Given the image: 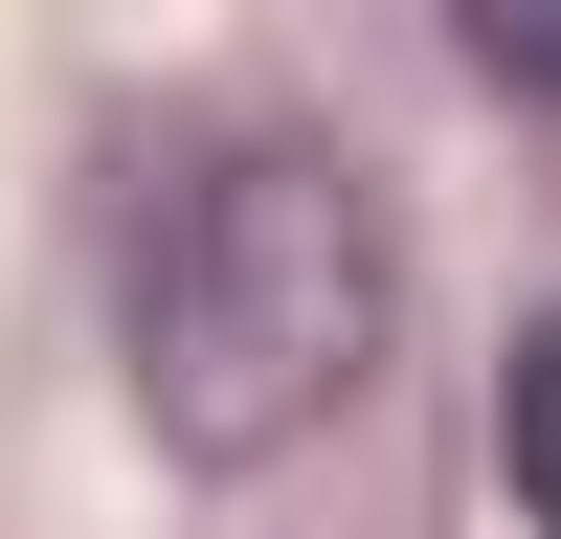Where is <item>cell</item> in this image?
<instances>
[{"label": "cell", "mask_w": 561, "mask_h": 539, "mask_svg": "<svg viewBox=\"0 0 561 539\" xmlns=\"http://www.w3.org/2000/svg\"><path fill=\"white\" fill-rule=\"evenodd\" d=\"M382 180L337 135H203L135 225V427L180 472H270L293 427H337L382 359Z\"/></svg>", "instance_id": "1"}, {"label": "cell", "mask_w": 561, "mask_h": 539, "mask_svg": "<svg viewBox=\"0 0 561 539\" xmlns=\"http://www.w3.org/2000/svg\"><path fill=\"white\" fill-rule=\"evenodd\" d=\"M494 472H517V517L561 539V314H517V359H494Z\"/></svg>", "instance_id": "2"}, {"label": "cell", "mask_w": 561, "mask_h": 539, "mask_svg": "<svg viewBox=\"0 0 561 539\" xmlns=\"http://www.w3.org/2000/svg\"><path fill=\"white\" fill-rule=\"evenodd\" d=\"M472 68H494V90H539V113H561V23H472Z\"/></svg>", "instance_id": "3"}]
</instances>
